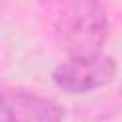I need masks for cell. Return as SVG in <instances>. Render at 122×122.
Instances as JSON below:
<instances>
[{"label":"cell","mask_w":122,"mask_h":122,"mask_svg":"<svg viewBox=\"0 0 122 122\" xmlns=\"http://www.w3.org/2000/svg\"><path fill=\"white\" fill-rule=\"evenodd\" d=\"M53 32L69 57L97 55L109 36V13L101 0H67L57 13Z\"/></svg>","instance_id":"obj_1"},{"label":"cell","mask_w":122,"mask_h":122,"mask_svg":"<svg viewBox=\"0 0 122 122\" xmlns=\"http://www.w3.org/2000/svg\"><path fill=\"white\" fill-rule=\"evenodd\" d=\"M116 71L118 65L111 55L97 53L86 57H69L65 63L53 69L51 80L65 93L84 95L109 86L116 78Z\"/></svg>","instance_id":"obj_2"},{"label":"cell","mask_w":122,"mask_h":122,"mask_svg":"<svg viewBox=\"0 0 122 122\" xmlns=\"http://www.w3.org/2000/svg\"><path fill=\"white\" fill-rule=\"evenodd\" d=\"M67 116L63 105L57 101L27 92V90H4L0 118L2 120H25V122H59Z\"/></svg>","instance_id":"obj_3"}]
</instances>
